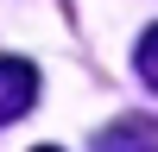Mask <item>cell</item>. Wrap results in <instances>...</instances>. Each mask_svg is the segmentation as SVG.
Segmentation results:
<instances>
[{
  "mask_svg": "<svg viewBox=\"0 0 158 152\" xmlns=\"http://www.w3.org/2000/svg\"><path fill=\"white\" fill-rule=\"evenodd\" d=\"M133 63H139V76H146V82L158 89V25H152L146 38H139V51H133Z\"/></svg>",
  "mask_w": 158,
  "mask_h": 152,
  "instance_id": "obj_3",
  "label": "cell"
},
{
  "mask_svg": "<svg viewBox=\"0 0 158 152\" xmlns=\"http://www.w3.org/2000/svg\"><path fill=\"white\" fill-rule=\"evenodd\" d=\"M38 108V70L25 57H0V127Z\"/></svg>",
  "mask_w": 158,
  "mask_h": 152,
  "instance_id": "obj_1",
  "label": "cell"
},
{
  "mask_svg": "<svg viewBox=\"0 0 158 152\" xmlns=\"http://www.w3.org/2000/svg\"><path fill=\"white\" fill-rule=\"evenodd\" d=\"M38 152H57V146H38Z\"/></svg>",
  "mask_w": 158,
  "mask_h": 152,
  "instance_id": "obj_4",
  "label": "cell"
},
{
  "mask_svg": "<svg viewBox=\"0 0 158 152\" xmlns=\"http://www.w3.org/2000/svg\"><path fill=\"white\" fill-rule=\"evenodd\" d=\"M95 152H158V127H146V120H120V127H108V133L95 139Z\"/></svg>",
  "mask_w": 158,
  "mask_h": 152,
  "instance_id": "obj_2",
  "label": "cell"
}]
</instances>
